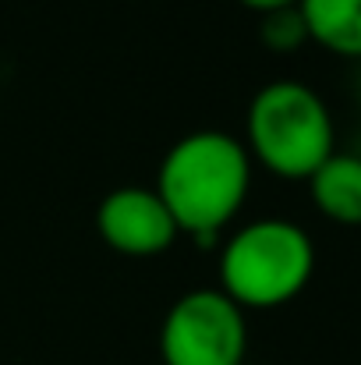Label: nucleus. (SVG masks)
<instances>
[{"instance_id":"obj_3","label":"nucleus","mask_w":361,"mask_h":365,"mask_svg":"<svg viewBox=\"0 0 361 365\" xmlns=\"http://www.w3.org/2000/svg\"><path fill=\"white\" fill-rule=\"evenodd\" d=\"M312 273L315 245L294 220H251L220 248V291L241 309L287 305L308 287Z\"/></svg>"},{"instance_id":"obj_7","label":"nucleus","mask_w":361,"mask_h":365,"mask_svg":"<svg viewBox=\"0 0 361 365\" xmlns=\"http://www.w3.org/2000/svg\"><path fill=\"white\" fill-rule=\"evenodd\" d=\"M308 39L323 50L361 61V0H298Z\"/></svg>"},{"instance_id":"obj_4","label":"nucleus","mask_w":361,"mask_h":365,"mask_svg":"<svg viewBox=\"0 0 361 365\" xmlns=\"http://www.w3.org/2000/svg\"><path fill=\"white\" fill-rule=\"evenodd\" d=\"M244 309L220 287L181 294L159 327L163 365H244Z\"/></svg>"},{"instance_id":"obj_1","label":"nucleus","mask_w":361,"mask_h":365,"mask_svg":"<svg viewBox=\"0 0 361 365\" xmlns=\"http://www.w3.org/2000/svg\"><path fill=\"white\" fill-rule=\"evenodd\" d=\"M251 188V156L227 131H192L177 138L156 174V192L167 202L181 235L216 242L234 220Z\"/></svg>"},{"instance_id":"obj_2","label":"nucleus","mask_w":361,"mask_h":365,"mask_svg":"<svg viewBox=\"0 0 361 365\" xmlns=\"http://www.w3.org/2000/svg\"><path fill=\"white\" fill-rule=\"evenodd\" d=\"M244 149L283 181H308L312 170L337 153V128L326 100L294 78L262 86L244 118Z\"/></svg>"},{"instance_id":"obj_6","label":"nucleus","mask_w":361,"mask_h":365,"mask_svg":"<svg viewBox=\"0 0 361 365\" xmlns=\"http://www.w3.org/2000/svg\"><path fill=\"white\" fill-rule=\"evenodd\" d=\"M315 210L344 227H361V156L330 153L308 178Z\"/></svg>"},{"instance_id":"obj_8","label":"nucleus","mask_w":361,"mask_h":365,"mask_svg":"<svg viewBox=\"0 0 361 365\" xmlns=\"http://www.w3.org/2000/svg\"><path fill=\"white\" fill-rule=\"evenodd\" d=\"M262 43L276 53H291L301 43H308V29H305V18H301L298 4L262 14Z\"/></svg>"},{"instance_id":"obj_5","label":"nucleus","mask_w":361,"mask_h":365,"mask_svg":"<svg viewBox=\"0 0 361 365\" xmlns=\"http://www.w3.org/2000/svg\"><path fill=\"white\" fill-rule=\"evenodd\" d=\"M96 231L114 252L135 255V259L167 252L181 235L159 192L135 188V185L114 188L110 195H103L96 210Z\"/></svg>"},{"instance_id":"obj_9","label":"nucleus","mask_w":361,"mask_h":365,"mask_svg":"<svg viewBox=\"0 0 361 365\" xmlns=\"http://www.w3.org/2000/svg\"><path fill=\"white\" fill-rule=\"evenodd\" d=\"M238 4L255 11V14H269V11H280V7H294L298 0H238Z\"/></svg>"},{"instance_id":"obj_10","label":"nucleus","mask_w":361,"mask_h":365,"mask_svg":"<svg viewBox=\"0 0 361 365\" xmlns=\"http://www.w3.org/2000/svg\"><path fill=\"white\" fill-rule=\"evenodd\" d=\"M358 96H361V75H358Z\"/></svg>"}]
</instances>
